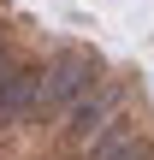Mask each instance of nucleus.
<instances>
[{
	"mask_svg": "<svg viewBox=\"0 0 154 160\" xmlns=\"http://www.w3.org/2000/svg\"><path fill=\"white\" fill-rule=\"evenodd\" d=\"M95 83H101V59H95L89 48H59V53L42 65L30 119H65V107H71L77 95H89Z\"/></svg>",
	"mask_w": 154,
	"mask_h": 160,
	"instance_id": "obj_1",
	"label": "nucleus"
},
{
	"mask_svg": "<svg viewBox=\"0 0 154 160\" xmlns=\"http://www.w3.org/2000/svg\"><path fill=\"white\" fill-rule=\"evenodd\" d=\"M119 101H125L119 83H95L89 95H77V101L65 107V131H59V142H65V148H83L107 119H119Z\"/></svg>",
	"mask_w": 154,
	"mask_h": 160,
	"instance_id": "obj_2",
	"label": "nucleus"
},
{
	"mask_svg": "<svg viewBox=\"0 0 154 160\" xmlns=\"http://www.w3.org/2000/svg\"><path fill=\"white\" fill-rule=\"evenodd\" d=\"M36 83H42V65H30V59H12L6 65V77H0V125H24L30 119Z\"/></svg>",
	"mask_w": 154,
	"mask_h": 160,
	"instance_id": "obj_3",
	"label": "nucleus"
},
{
	"mask_svg": "<svg viewBox=\"0 0 154 160\" xmlns=\"http://www.w3.org/2000/svg\"><path fill=\"white\" fill-rule=\"evenodd\" d=\"M131 142H137V125H131V119H107V125L83 142V160H119Z\"/></svg>",
	"mask_w": 154,
	"mask_h": 160,
	"instance_id": "obj_4",
	"label": "nucleus"
},
{
	"mask_svg": "<svg viewBox=\"0 0 154 160\" xmlns=\"http://www.w3.org/2000/svg\"><path fill=\"white\" fill-rule=\"evenodd\" d=\"M119 160H154V142H142V137H137V142H131V148H125Z\"/></svg>",
	"mask_w": 154,
	"mask_h": 160,
	"instance_id": "obj_5",
	"label": "nucleus"
}]
</instances>
